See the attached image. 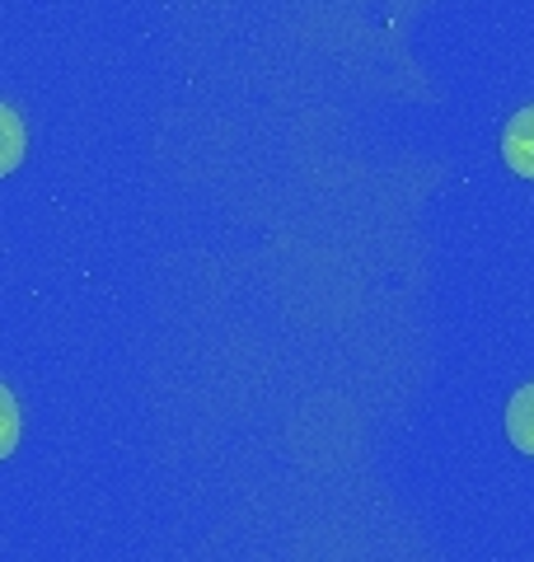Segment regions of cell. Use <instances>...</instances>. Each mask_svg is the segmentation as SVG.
<instances>
[{
  "label": "cell",
  "mask_w": 534,
  "mask_h": 562,
  "mask_svg": "<svg viewBox=\"0 0 534 562\" xmlns=\"http://www.w3.org/2000/svg\"><path fill=\"white\" fill-rule=\"evenodd\" d=\"M507 436L515 450L534 454V384H525V390H515L511 408H507Z\"/></svg>",
  "instance_id": "2"
},
{
  "label": "cell",
  "mask_w": 534,
  "mask_h": 562,
  "mask_svg": "<svg viewBox=\"0 0 534 562\" xmlns=\"http://www.w3.org/2000/svg\"><path fill=\"white\" fill-rule=\"evenodd\" d=\"M502 155L507 165L521 173V179L534 183V103L530 109H521L511 122H507V136H502Z\"/></svg>",
  "instance_id": "1"
},
{
  "label": "cell",
  "mask_w": 534,
  "mask_h": 562,
  "mask_svg": "<svg viewBox=\"0 0 534 562\" xmlns=\"http://www.w3.org/2000/svg\"><path fill=\"white\" fill-rule=\"evenodd\" d=\"M20 160H24V117L10 103H0V179L20 169Z\"/></svg>",
  "instance_id": "3"
},
{
  "label": "cell",
  "mask_w": 534,
  "mask_h": 562,
  "mask_svg": "<svg viewBox=\"0 0 534 562\" xmlns=\"http://www.w3.org/2000/svg\"><path fill=\"white\" fill-rule=\"evenodd\" d=\"M14 446H20V403L0 384V460L14 454Z\"/></svg>",
  "instance_id": "4"
}]
</instances>
